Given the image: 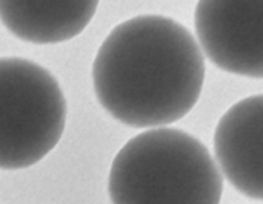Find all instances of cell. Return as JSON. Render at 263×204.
<instances>
[{
  "label": "cell",
  "mask_w": 263,
  "mask_h": 204,
  "mask_svg": "<svg viewBox=\"0 0 263 204\" xmlns=\"http://www.w3.org/2000/svg\"><path fill=\"white\" fill-rule=\"evenodd\" d=\"M101 106L123 124L154 128L186 117L205 78L201 48L174 20L156 14L114 27L92 70Z\"/></svg>",
  "instance_id": "obj_1"
},
{
  "label": "cell",
  "mask_w": 263,
  "mask_h": 204,
  "mask_svg": "<svg viewBox=\"0 0 263 204\" xmlns=\"http://www.w3.org/2000/svg\"><path fill=\"white\" fill-rule=\"evenodd\" d=\"M222 191L223 177L208 149L172 128L129 140L108 175L112 204H219Z\"/></svg>",
  "instance_id": "obj_2"
},
{
  "label": "cell",
  "mask_w": 263,
  "mask_h": 204,
  "mask_svg": "<svg viewBox=\"0 0 263 204\" xmlns=\"http://www.w3.org/2000/svg\"><path fill=\"white\" fill-rule=\"evenodd\" d=\"M67 102L55 78L35 62L0 59V170L29 168L62 138Z\"/></svg>",
  "instance_id": "obj_3"
},
{
  "label": "cell",
  "mask_w": 263,
  "mask_h": 204,
  "mask_svg": "<svg viewBox=\"0 0 263 204\" xmlns=\"http://www.w3.org/2000/svg\"><path fill=\"white\" fill-rule=\"evenodd\" d=\"M195 30L205 56L221 70L263 79V0H204Z\"/></svg>",
  "instance_id": "obj_4"
},
{
  "label": "cell",
  "mask_w": 263,
  "mask_h": 204,
  "mask_svg": "<svg viewBox=\"0 0 263 204\" xmlns=\"http://www.w3.org/2000/svg\"><path fill=\"white\" fill-rule=\"evenodd\" d=\"M214 154L221 173L239 193L263 201V95L242 98L222 115Z\"/></svg>",
  "instance_id": "obj_5"
},
{
  "label": "cell",
  "mask_w": 263,
  "mask_h": 204,
  "mask_svg": "<svg viewBox=\"0 0 263 204\" xmlns=\"http://www.w3.org/2000/svg\"><path fill=\"white\" fill-rule=\"evenodd\" d=\"M97 7V2H0V21L25 42L55 44L84 31Z\"/></svg>",
  "instance_id": "obj_6"
}]
</instances>
